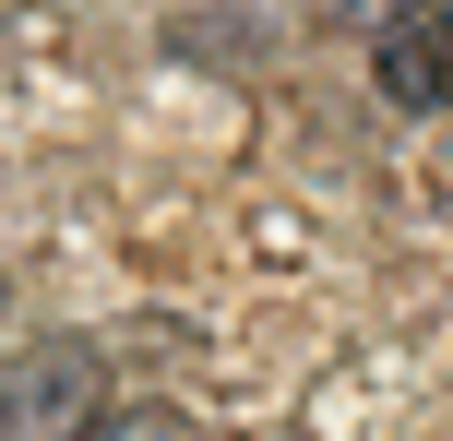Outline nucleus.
<instances>
[{"label": "nucleus", "instance_id": "obj_1", "mask_svg": "<svg viewBox=\"0 0 453 441\" xmlns=\"http://www.w3.org/2000/svg\"><path fill=\"white\" fill-rule=\"evenodd\" d=\"M96 418H108V358L72 346V334H48V346L0 382V441H84Z\"/></svg>", "mask_w": 453, "mask_h": 441}, {"label": "nucleus", "instance_id": "obj_2", "mask_svg": "<svg viewBox=\"0 0 453 441\" xmlns=\"http://www.w3.org/2000/svg\"><path fill=\"white\" fill-rule=\"evenodd\" d=\"M370 84L394 108H453V0H382L370 12Z\"/></svg>", "mask_w": 453, "mask_h": 441}]
</instances>
